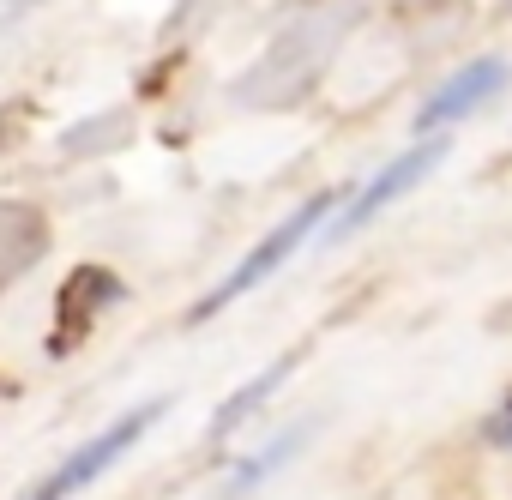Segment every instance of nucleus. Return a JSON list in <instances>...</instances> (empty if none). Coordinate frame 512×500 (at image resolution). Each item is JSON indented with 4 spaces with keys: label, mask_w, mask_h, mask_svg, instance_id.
Masks as SVG:
<instances>
[{
    "label": "nucleus",
    "mask_w": 512,
    "mask_h": 500,
    "mask_svg": "<svg viewBox=\"0 0 512 500\" xmlns=\"http://www.w3.org/2000/svg\"><path fill=\"white\" fill-rule=\"evenodd\" d=\"M326 217H332V193H314V199H308L302 211H290V217H284L278 229H266L260 241H253L247 254H241V266H235V272H229V278H223V284H217V290L205 296V302H193V314H187V320L199 326V320H211L217 308L241 302L247 290H260V284H266L272 272H284V266H290V260L302 254V241H314V229H320Z\"/></svg>",
    "instance_id": "obj_1"
},
{
    "label": "nucleus",
    "mask_w": 512,
    "mask_h": 500,
    "mask_svg": "<svg viewBox=\"0 0 512 500\" xmlns=\"http://www.w3.org/2000/svg\"><path fill=\"white\" fill-rule=\"evenodd\" d=\"M163 410H169V398H151V404L121 410L109 428H97L85 446H73V452H67V458H61V464L37 482V494H31V500H73L79 488H91L103 470H115V458H127V452H133V446L157 428V416H163Z\"/></svg>",
    "instance_id": "obj_2"
},
{
    "label": "nucleus",
    "mask_w": 512,
    "mask_h": 500,
    "mask_svg": "<svg viewBox=\"0 0 512 500\" xmlns=\"http://www.w3.org/2000/svg\"><path fill=\"white\" fill-rule=\"evenodd\" d=\"M446 151H452V145H446V133H440V139L428 133L422 145H410L404 157H392V163H386V169H380L374 181H362V193H356V199H350L344 211H332V223H326V241H344V235L368 229V223H374L380 211H392V205H398L404 193H416V187H422V181H428V175H434V169L446 163Z\"/></svg>",
    "instance_id": "obj_3"
},
{
    "label": "nucleus",
    "mask_w": 512,
    "mask_h": 500,
    "mask_svg": "<svg viewBox=\"0 0 512 500\" xmlns=\"http://www.w3.org/2000/svg\"><path fill=\"white\" fill-rule=\"evenodd\" d=\"M500 85H506V55H476L470 67H458L452 79H440V91H428V103L416 109L410 133H416V139H428V133H440V127H452V121L476 115Z\"/></svg>",
    "instance_id": "obj_4"
},
{
    "label": "nucleus",
    "mask_w": 512,
    "mask_h": 500,
    "mask_svg": "<svg viewBox=\"0 0 512 500\" xmlns=\"http://www.w3.org/2000/svg\"><path fill=\"white\" fill-rule=\"evenodd\" d=\"M290 368H296V356H278V362H266L260 374H253L247 386H235V392H229V398L217 404V416H211V440L235 434V428H241V422H247L253 410H260V404H266V398H272V392H278V386L290 380Z\"/></svg>",
    "instance_id": "obj_5"
},
{
    "label": "nucleus",
    "mask_w": 512,
    "mask_h": 500,
    "mask_svg": "<svg viewBox=\"0 0 512 500\" xmlns=\"http://www.w3.org/2000/svg\"><path fill=\"white\" fill-rule=\"evenodd\" d=\"M302 440H308V428H296V434L272 440V446H266L260 458H247V464L235 470V482H229V488H260V482H266V476H272V470H278L284 458H296V452H302Z\"/></svg>",
    "instance_id": "obj_6"
}]
</instances>
